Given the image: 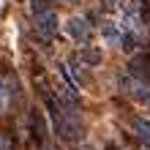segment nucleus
Listing matches in <instances>:
<instances>
[{
    "label": "nucleus",
    "instance_id": "423d86ee",
    "mask_svg": "<svg viewBox=\"0 0 150 150\" xmlns=\"http://www.w3.org/2000/svg\"><path fill=\"white\" fill-rule=\"evenodd\" d=\"M30 134H33V142H36L38 150L47 147V123H44L41 112H36V109L30 112Z\"/></svg>",
    "mask_w": 150,
    "mask_h": 150
},
{
    "label": "nucleus",
    "instance_id": "6e6552de",
    "mask_svg": "<svg viewBox=\"0 0 150 150\" xmlns=\"http://www.w3.org/2000/svg\"><path fill=\"white\" fill-rule=\"evenodd\" d=\"M126 0H101V11L104 14H120V8Z\"/></svg>",
    "mask_w": 150,
    "mask_h": 150
},
{
    "label": "nucleus",
    "instance_id": "39448f33",
    "mask_svg": "<svg viewBox=\"0 0 150 150\" xmlns=\"http://www.w3.org/2000/svg\"><path fill=\"white\" fill-rule=\"evenodd\" d=\"M66 30H68V36H71L74 41H79V44H90L93 25H87V19H85V16H74V19H68Z\"/></svg>",
    "mask_w": 150,
    "mask_h": 150
},
{
    "label": "nucleus",
    "instance_id": "9d476101",
    "mask_svg": "<svg viewBox=\"0 0 150 150\" xmlns=\"http://www.w3.org/2000/svg\"><path fill=\"white\" fill-rule=\"evenodd\" d=\"M82 150H93V147H87V145H82Z\"/></svg>",
    "mask_w": 150,
    "mask_h": 150
},
{
    "label": "nucleus",
    "instance_id": "7ed1b4c3",
    "mask_svg": "<svg viewBox=\"0 0 150 150\" xmlns=\"http://www.w3.org/2000/svg\"><path fill=\"white\" fill-rule=\"evenodd\" d=\"M30 16H33V33H36V38H38V41L49 44L52 38L57 36L60 22H57V11H55V6L44 8V11H36V14H30Z\"/></svg>",
    "mask_w": 150,
    "mask_h": 150
},
{
    "label": "nucleus",
    "instance_id": "0eeeda50",
    "mask_svg": "<svg viewBox=\"0 0 150 150\" xmlns=\"http://www.w3.org/2000/svg\"><path fill=\"white\" fill-rule=\"evenodd\" d=\"M79 57L85 60V66H98L101 60H104L101 49L98 47H90V44H82V47H79Z\"/></svg>",
    "mask_w": 150,
    "mask_h": 150
},
{
    "label": "nucleus",
    "instance_id": "f257e3e1",
    "mask_svg": "<svg viewBox=\"0 0 150 150\" xmlns=\"http://www.w3.org/2000/svg\"><path fill=\"white\" fill-rule=\"evenodd\" d=\"M41 98H44V107H47V112H49V120H52V128H55L57 139L66 142V145H82L85 126H82V120H79V112L68 109L66 104H60L52 90L44 93Z\"/></svg>",
    "mask_w": 150,
    "mask_h": 150
},
{
    "label": "nucleus",
    "instance_id": "1a4fd4ad",
    "mask_svg": "<svg viewBox=\"0 0 150 150\" xmlns=\"http://www.w3.org/2000/svg\"><path fill=\"white\" fill-rule=\"evenodd\" d=\"M104 150H117V145H112V142H109V145H107V147H104Z\"/></svg>",
    "mask_w": 150,
    "mask_h": 150
},
{
    "label": "nucleus",
    "instance_id": "20e7f679",
    "mask_svg": "<svg viewBox=\"0 0 150 150\" xmlns=\"http://www.w3.org/2000/svg\"><path fill=\"white\" fill-rule=\"evenodd\" d=\"M16 101H19V79L8 66H3V71H0V109L3 112L11 109Z\"/></svg>",
    "mask_w": 150,
    "mask_h": 150
},
{
    "label": "nucleus",
    "instance_id": "f03ea898",
    "mask_svg": "<svg viewBox=\"0 0 150 150\" xmlns=\"http://www.w3.org/2000/svg\"><path fill=\"white\" fill-rule=\"evenodd\" d=\"M117 85H120V93L128 96V98H134L139 104H150V79L126 68V71L117 74Z\"/></svg>",
    "mask_w": 150,
    "mask_h": 150
},
{
    "label": "nucleus",
    "instance_id": "9b49d317",
    "mask_svg": "<svg viewBox=\"0 0 150 150\" xmlns=\"http://www.w3.org/2000/svg\"><path fill=\"white\" fill-rule=\"evenodd\" d=\"M68 3H79V0H68Z\"/></svg>",
    "mask_w": 150,
    "mask_h": 150
}]
</instances>
